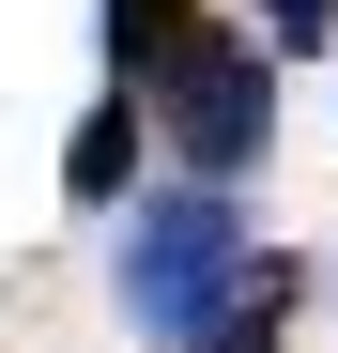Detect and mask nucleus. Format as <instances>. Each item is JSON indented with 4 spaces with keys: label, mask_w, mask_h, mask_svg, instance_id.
<instances>
[{
    "label": "nucleus",
    "mask_w": 338,
    "mask_h": 353,
    "mask_svg": "<svg viewBox=\"0 0 338 353\" xmlns=\"http://www.w3.org/2000/svg\"><path fill=\"white\" fill-rule=\"evenodd\" d=\"M246 261H261V246H246L231 185H169V200H139V215H123L108 292H123V323H139L154 353H215V323H231Z\"/></svg>",
    "instance_id": "obj_1"
},
{
    "label": "nucleus",
    "mask_w": 338,
    "mask_h": 353,
    "mask_svg": "<svg viewBox=\"0 0 338 353\" xmlns=\"http://www.w3.org/2000/svg\"><path fill=\"white\" fill-rule=\"evenodd\" d=\"M123 154H139V92L108 77L92 123H77V154H62V200H77V215H123Z\"/></svg>",
    "instance_id": "obj_3"
},
{
    "label": "nucleus",
    "mask_w": 338,
    "mask_h": 353,
    "mask_svg": "<svg viewBox=\"0 0 338 353\" xmlns=\"http://www.w3.org/2000/svg\"><path fill=\"white\" fill-rule=\"evenodd\" d=\"M338 31V0H261V46H323Z\"/></svg>",
    "instance_id": "obj_5"
},
{
    "label": "nucleus",
    "mask_w": 338,
    "mask_h": 353,
    "mask_svg": "<svg viewBox=\"0 0 338 353\" xmlns=\"http://www.w3.org/2000/svg\"><path fill=\"white\" fill-rule=\"evenodd\" d=\"M185 31H200V0H108V77L139 92V77H154V62H169Z\"/></svg>",
    "instance_id": "obj_4"
},
{
    "label": "nucleus",
    "mask_w": 338,
    "mask_h": 353,
    "mask_svg": "<svg viewBox=\"0 0 338 353\" xmlns=\"http://www.w3.org/2000/svg\"><path fill=\"white\" fill-rule=\"evenodd\" d=\"M139 92H154L169 154H185V185H246L261 139H277V46H261V31H215V16H200Z\"/></svg>",
    "instance_id": "obj_2"
}]
</instances>
